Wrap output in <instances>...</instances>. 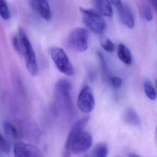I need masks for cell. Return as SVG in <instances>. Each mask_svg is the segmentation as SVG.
Masks as SVG:
<instances>
[{
    "label": "cell",
    "mask_w": 157,
    "mask_h": 157,
    "mask_svg": "<svg viewBox=\"0 0 157 157\" xmlns=\"http://www.w3.org/2000/svg\"><path fill=\"white\" fill-rule=\"evenodd\" d=\"M18 38L20 45L19 53L24 57L29 73L32 76H35L38 73L36 54L25 31L21 27L18 29Z\"/></svg>",
    "instance_id": "1"
},
{
    "label": "cell",
    "mask_w": 157,
    "mask_h": 157,
    "mask_svg": "<svg viewBox=\"0 0 157 157\" xmlns=\"http://www.w3.org/2000/svg\"><path fill=\"white\" fill-rule=\"evenodd\" d=\"M84 25L93 32L98 34L102 33L106 27L105 20L98 11L91 9L79 8Z\"/></svg>",
    "instance_id": "2"
},
{
    "label": "cell",
    "mask_w": 157,
    "mask_h": 157,
    "mask_svg": "<svg viewBox=\"0 0 157 157\" xmlns=\"http://www.w3.org/2000/svg\"><path fill=\"white\" fill-rule=\"evenodd\" d=\"M49 53L55 65L60 72L67 76L74 74V70L71 61L64 50L58 47H52Z\"/></svg>",
    "instance_id": "3"
},
{
    "label": "cell",
    "mask_w": 157,
    "mask_h": 157,
    "mask_svg": "<svg viewBox=\"0 0 157 157\" xmlns=\"http://www.w3.org/2000/svg\"><path fill=\"white\" fill-rule=\"evenodd\" d=\"M88 31L82 28H77L73 30L68 36L67 45L69 48L83 52L88 47Z\"/></svg>",
    "instance_id": "4"
},
{
    "label": "cell",
    "mask_w": 157,
    "mask_h": 157,
    "mask_svg": "<svg viewBox=\"0 0 157 157\" xmlns=\"http://www.w3.org/2000/svg\"><path fill=\"white\" fill-rule=\"evenodd\" d=\"M71 83L66 79H63L59 80L55 85V96L56 104L65 108L66 109L71 110L72 108L71 99Z\"/></svg>",
    "instance_id": "5"
},
{
    "label": "cell",
    "mask_w": 157,
    "mask_h": 157,
    "mask_svg": "<svg viewBox=\"0 0 157 157\" xmlns=\"http://www.w3.org/2000/svg\"><path fill=\"white\" fill-rule=\"evenodd\" d=\"M95 101L92 90L89 86L85 85L78 95L77 106L84 113L91 112L95 107Z\"/></svg>",
    "instance_id": "6"
},
{
    "label": "cell",
    "mask_w": 157,
    "mask_h": 157,
    "mask_svg": "<svg viewBox=\"0 0 157 157\" xmlns=\"http://www.w3.org/2000/svg\"><path fill=\"white\" fill-rule=\"evenodd\" d=\"M89 120V116L83 117L77 120L73 125L64 145L63 152V156H71L72 153L71 146L74 140L78 134L84 130V128L87 124Z\"/></svg>",
    "instance_id": "7"
},
{
    "label": "cell",
    "mask_w": 157,
    "mask_h": 157,
    "mask_svg": "<svg viewBox=\"0 0 157 157\" xmlns=\"http://www.w3.org/2000/svg\"><path fill=\"white\" fill-rule=\"evenodd\" d=\"M92 143L91 134L83 130L74 140L71 146V153L75 155L85 153L90 148Z\"/></svg>",
    "instance_id": "8"
},
{
    "label": "cell",
    "mask_w": 157,
    "mask_h": 157,
    "mask_svg": "<svg viewBox=\"0 0 157 157\" xmlns=\"http://www.w3.org/2000/svg\"><path fill=\"white\" fill-rule=\"evenodd\" d=\"M14 155L16 157H38L41 156L39 149L29 144L17 142L14 147Z\"/></svg>",
    "instance_id": "9"
},
{
    "label": "cell",
    "mask_w": 157,
    "mask_h": 157,
    "mask_svg": "<svg viewBox=\"0 0 157 157\" xmlns=\"http://www.w3.org/2000/svg\"><path fill=\"white\" fill-rule=\"evenodd\" d=\"M116 9L121 23L129 28H133L135 26L134 17L129 6L122 3Z\"/></svg>",
    "instance_id": "10"
},
{
    "label": "cell",
    "mask_w": 157,
    "mask_h": 157,
    "mask_svg": "<svg viewBox=\"0 0 157 157\" xmlns=\"http://www.w3.org/2000/svg\"><path fill=\"white\" fill-rule=\"evenodd\" d=\"M33 10L44 20L48 21L52 17L51 10L46 0H30Z\"/></svg>",
    "instance_id": "11"
},
{
    "label": "cell",
    "mask_w": 157,
    "mask_h": 157,
    "mask_svg": "<svg viewBox=\"0 0 157 157\" xmlns=\"http://www.w3.org/2000/svg\"><path fill=\"white\" fill-rule=\"evenodd\" d=\"M93 2L97 11L100 14L108 17L112 16V7L109 0H94Z\"/></svg>",
    "instance_id": "12"
},
{
    "label": "cell",
    "mask_w": 157,
    "mask_h": 157,
    "mask_svg": "<svg viewBox=\"0 0 157 157\" xmlns=\"http://www.w3.org/2000/svg\"><path fill=\"white\" fill-rule=\"evenodd\" d=\"M124 119L126 123L130 125L139 126L141 125L140 117L136 111L132 108H129L125 110L124 114Z\"/></svg>",
    "instance_id": "13"
},
{
    "label": "cell",
    "mask_w": 157,
    "mask_h": 157,
    "mask_svg": "<svg viewBox=\"0 0 157 157\" xmlns=\"http://www.w3.org/2000/svg\"><path fill=\"white\" fill-rule=\"evenodd\" d=\"M119 59L124 64L130 65L132 61V56L129 49L124 44H119L117 49Z\"/></svg>",
    "instance_id": "14"
},
{
    "label": "cell",
    "mask_w": 157,
    "mask_h": 157,
    "mask_svg": "<svg viewBox=\"0 0 157 157\" xmlns=\"http://www.w3.org/2000/svg\"><path fill=\"white\" fill-rule=\"evenodd\" d=\"M109 153V148L106 143H100L94 147L91 156L95 157H106Z\"/></svg>",
    "instance_id": "15"
},
{
    "label": "cell",
    "mask_w": 157,
    "mask_h": 157,
    "mask_svg": "<svg viewBox=\"0 0 157 157\" xmlns=\"http://www.w3.org/2000/svg\"><path fill=\"white\" fill-rule=\"evenodd\" d=\"M144 88L147 97L151 100H155L157 97V92L150 79H147L144 81Z\"/></svg>",
    "instance_id": "16"
},
{
    "label": "cell",
    "mask_w": 157,
    "mask_h": 157,
    "mask_svg": "<svg viewBox=\"0 0 157 157\" xmlns=\"http://www.w3.org/2000/svg\"><path fill=\"white\" fill-rule=\"evenodd\" d=\"M4 130L6 135L13 139H17L18 137L17 131L15 126L9 122H5L3 125Z\"/></svg>",
    "instance_id": "17"
},
{
    "label": "cell",
    "mask_w": 157,
    "mask_h": 157,
    "mask_svg": "<svg viewBox=\"0 0 157 157\" xmlns=\"http://www.w3.org/2000/svg\"><path fill=\"white\" fill-rule=\"evenodd\" d=\"M0 16L5 20H8L11 17L10 9L6 0H0Z\"/></svg>",
    "instance_id": "18"
},
{
    "label": "cell",
    "mask_w": 157,
    "mask_h": 157,
    "mask_svg": "<svg viewBox=\"0 0 157 157\" xmlns=\"http://www.w3.org/2000/svg\"><path fill=\"white\" fill-rule=\"evenodd\" d=\"M97 54L99 61L103 78L105 79H107L109 76V73H108V65H107L106 60L103 54L100 51L97 52Z\"/></svg>",
    "instance_id": "19"
},
{
    "label": "cell",
    "mask_w": 157,
    "mask_h": 157,
    "mask_svg": "<svg viewBox=\"0 0 157 157\" xmlns=\"http://www.w3.org/2000/svg\"><path fill=\"white\" fill-rule=\"evenodd\" d=\"M142 12L145 19L147 21H150L153 19V14L150 6L148 5H143L142 6Z\"/></svg>",
    "instance_id": "20"
},
{
    "label": "cell",
    "mask_w": 157,
    "mask_h": 157,
    "mask_svg": "<svg viewBox=\"0 0 157 157\" xmlns=\"http://www.w3.org/2000/svg\"><path fill=\"white\" fill-rule=\"evenodd\" d=\"M101 46L103 49L109 53L113 52L115 49L114 43L109 38L106 39L101 42Z\"/></svg>",
    "instance_id": "21"
},
{
    "label": "cell",
    "mask_w": 157,
    "mask_h": 157,
    "mask_svg": "<svg viewBox=\"0 0 157 157\" xmlns=\"http://www.w3.org/2000/svg\"><path fill=\"white\" fill-rule=\"evenodd\" d=\"M0 148L3 152L6 154L9 153L10 151V147L8 143L1 135V134H0Z\"/></svg>",
    "instance_id": "22"
},
{
    "label": "cell",
    "mask_w": 157,
    "mask_h": 157,
    "mask_svg": "<svg viewBox=\"0 0 157 157\" xmlns=\"http://www.w3.org/2000/svg\"><path fill=\"white\" fill-rule=\"evenodd\" d=\"M110 82L113 86L116 88L121 87L122 84L121 79L118 77H114L111 78Z\"/></svg>",
    "instance_id": "23"
},
{
    "label": "cell",
    "mask_w": 157,
    "mask_h": 157,
    "mask_svg": "<svg viewBox=\"0 0 157 157\" xmlns=\"http://www.w3.org/2000/svg\"><path fill=\"white\" fill-rule=\"evenodd\" d=\"M13 44L15 50L18 53H20V45L19 39L17 37H14L13 38Z\"/></svg>",
    "instance_id": "24"
},
{
    "label": "cell",
    "mask_w": 157,
    "mask_h": 157,
    "mask_svg": "<svg viewBox=\"0 0 157 157\" xmlns=\"http://www.w3.org/2000/svg\"><path fill=\"white\" fill-rule=\"evenodd\" d=\"M112 3L116 7V8L121 6L123 3L121 0H111Z\"/></svg>",
    "instance_id": "25"
},
{
    "label": "cell",
    "mask_w": 157,
    "mask_h": 157,
    "mask_svg": "<svg viewBox=\"0 0 157 157\" xmlns=\"http://www.w3.org/2000/svg\"><path fill=\"white\" fill-rule=\"evenodd\" d=\"M151 5L157 11V0H148Z\"/></svg>",
    "instance_id": "26"
},
{
    "label": "cell",
    "mask_w": 157,
    "mask_h": 157,
    "mask_svg": "<svg viewBox=\"0 0 157 157\" xmlns=\"http://www.w3.org/2000/svg\"><path fill=\"white\" fill-rule=\"evenodd\" d=\"M129 156L131 157H139V155H136V154H133V153H132V154H131L130 155H129Z\"/></svg>",
    "instance_id": "27"
},
{
    "label": "cell",
    "mask_w": 157,
    "mask_h": 157,
    "mask_svg": "<svg viewBox=\"0 0 157 157\" xmlns=\"http://www.w3.org/2000/svg\"><path fill=\"white\" fill-rule=\"evenodd\" d=\"M156 87L157 88V80H156Z\"/></svg>",
    "instance_id": "28"
},
{
    "label": "cell",
    "mask_w": 157,
    "mask_h": 157,
    "mask_svg": "<svg viewBox=\"0 0 157 157\" xmlns=\"http://www.w3.org/2000/svg\"><path fill=\"white\" fill-rule=\"evenodd\" d=\"M156 133L157 134V126L156 128Z\"/></svg>",
    "instance_id": "29"
}]
</instances>
